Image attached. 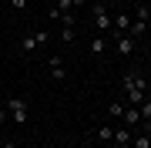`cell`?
<instances>
[{
  "label": "cell",
  "instance_id": "6da1fadb",
  "mask_svg": "<svg viewBox=\"0 0 151 148\" xmlns=\"http://www.w3.org/2000/svg\"><path fill=\"white\" fill-rule=\"evenodd\" d=\"M91 24H94V30L101 34H111V14H108V7L101 4V0H94V7H91Z\"/></svg>",
  "mask_w": 151,
  "mask_h": 148
},
{
  "label": "cell",
  "instance_id": "7a4b0ae2",
  "mask_svg": "<svg viewBox=\"0 0 151 148\" xmlns=\"http://www.w3.org/2000/svg\"><path fill=\"white\" fill-rule=\"evenodd\" d=\"M7 111H10V121L14 125H27V101L24 98H7Z\"/></svg>",
  "mask_w": 151,
  "mask_h": 148
},
{
  "label": "cell",
  "instance_id": "3957f363",
  "mask_svg": "<svg viewBox=\"0 0 151 148\" xmlns=\"http://www.w3.org/2000/svg\"><path fill=\"white\" fill-rule=\"evenodd\" d=\"M121 84H124V94L128 91H145L148 94V81H145V74H138V71H128L121 77Z\"/></svg>",
  "mask_w": 151,
  "mask_h": 148
},
{
  "label": "cell",
  "instance_id": "277c9868",
  "mask_svg": "<svg viewBox=\"0 0 151 148\" xmlns=\"http://www.w3.org/2000/svg\"><path fill=\"white\" fill-rule=\"evenodd\" d=\"M111 37H114V51H118L121 57H131V54H134V44H138V40H131L128 34H111Z\"/></svg>",
  "mask_w": 151,
  "mask_h": 148
},
{
  "label": "cell",
  "instance_id": "5b68a950",
  "mask_svg": "<svg viewBox=\"0 0 151 148\" xmlns=\"http://www.w3.org/2000/svg\"><path fill=\"white\" fill-rule=\"evenodd\" d=\"M121 125H128V128H141V125H145V121H141V111L134 108V104H128V108H124Z\"/></svg>",
  "mask_w": 151,
  "mask_h": 148
},
{
  "label": "cell",
  "instance_id": "8992f818",
  "mask_svg": "<svg viewBox=\"0 0 151 148\" xmlns=\"http://www.w3.org/2000/svg\"><path fill=\"white\" fill-rule=\"evenodd\" d=\"M131 20H134L131 14H118V17H111V34H128Z\"/></svg>",
  "mask_w": 151,
  "mask_h": 148
},
{
  "label": "cell",
  "instance_id": "52a82bcc",
  "mask_svg": "<svg viewBox=\"0 0 151 148\" xmlns=\"http://www.w3.org/2000/svg\"><path fill=\"white\" fill-rule=\"evenodd\" d=\"M50 77H54V81H64V77H67V67H64V61H60V57H50Z\"/></svg>",
  "mask_w": 151,
  "mask_h": 148
},
{
  "label": "cell",
  "instance_id": "ba28073f",
  "mask_svg": "<svg viewBox=\"0 0 151 148\" xmlns=\"http://www.w3.org/2000/svg\"><path fill=\"white\" fill-rule=\"evenodd\" d=\"M131 138H134V135H131V128H128V125H118L111 142H114V145H131Z\"/></svg>",
  "mask_w": 151,
  "mask_h": 148
},
{
  "label": "cell",
  "instance_id": "9c48e42d",
  "mask_svg": "<svg viewBox=\"0 0 151 148\" xmlns=\"http://www.w3.org/2000/svg\"><path fill=\"white\" fill-rule=\"evenodd\" d=\"M87 51H91V54H94V57H101V54H104V51H108V40H104V37H101V34H94V37H91V44H87Z\"/></svg>",
  "mask_w": 151,
  "mask_h": 148
},
{
  "label": "cell",
  "instance_id": "30bf717a",
  "mask_svg": "<svg viewBox=\"0 0 151 148\" xmlns=\"http://www.w3.org/2000/svg\"><path fill=\"white\" fill-rule=\"evenodd\" d=\"M145 34H148V24L145 20H131V27H128V37L131 40H141Z\"/></svg>",
  "mask_w": 151,
  "mask_h": 148
},
{
  "label": "cell",
  "instance_id": "8fae6325",
  "mask_svg": "<svg viewBox=\"0 0 151 148\" xmlns=\"http://www.w3.org/2000/svg\"><path fill=\"white\" fill-rule=\"evenodd\" d=\"M131 148H151V131H138L131 138Z\"/></svg>",
  "mask_w": 151,
  "mask_h": 148
},
{
  "label": "cell",
  "instance_id": "7c38bea8",
  "mask_svg": "<svg viewBox=\"0 0 151 148\" xmlns=\"http://www.w3.org/2000/svg\"><path fill=\"white\" fill-rule=\"evenodd\" d=\"M20 51H24V54H27V57H30V54H34V51H37V37H34V34H27V37H24V40H20Z\"/></svg>",
  "mask_w": 151,
  "mask_h": 148
},
{
  "label": "cell",
  "instance_id": "4fadbf2b",
  "mask_svg": "<svg viewBox=\"0 0 151 148\" xmlns=\"http://www.w3.org/2000/svg\"><path fill=\"white\" fill-rule=\"evenodd\" d=\"M97 138H101V142H108V145H111V138H114V128H111V125H104V128H97Z\"/></svg>",
  "mask_w": 151,
  "mask_h": 148
},
{
  "label": "cell",
  "instance_id": "5bb4252c",
  "mask_svg": "<svg viewBox=\"0 0 151 148\" xmlns=\"http://www.w3.org/2000/svg\"><path fill=\"white\" fill-rule=\"evenodd\" d=\"M108 111H111V118H118V121H121V115H124V104H121V101H111V104H108Z\"/></svg>",
  "mask_w": 151,
  "mask_h": 148
},
{
  "label": "cell",
  "instance_id": "9a60e30c",
  "mask_svg": "<svg viewBox=\"0 0 151 148\" xmlns=\"http://www.w3.org/2000/svg\"><path fill=\"white\" fill-rule=\"evenodd\" d=\"M145 98H148V94H145V91H128V101H131V104H134V108H138V104H141V101H145Z\"/></svg>",
  "mask_w": 151,
  "mask_h": 148
},
{
  "label": "cell",
  "instance_id": "2e32d148",
  "mask_svg": "<svg viewBox=\"0 0 151 148\" xmlns=\"http://www.w3.org/2000/svg\"><path fill=\"white\" fill-rule=\"evenodd\" d=\"M60 40H64V44L74 40V24H70V27H60Z\"/></svg>",
  "mask_w": 151,
  "mask_h": 148
},
{
  "label": "cell",
  "instance_id": "e0dca14e",
  "mask_svg": "<svg viewBox=\"0 0 151 148\" xmlns=\"http://www.w3.org/2000/svg\"><path fill=\"white\" fill-rule=\"evenodd\" d=\"M148 17H151V7H138L134 10V20H148Z\"/></svg>",
  "mask_w": 151,
  "mask_h": 148
},
{
  "label": "cell",
  "instance_id": "ac0fdd59",
  "mask_svg": "<svg viewBox=\"0 0 151 148\" xmlns=\"http://www.w3.org/2000/svg\"><path fill=\"white\" fill-rule=\"evenodd\" d=\"M27 4H30V0H10V7H14V10H27Z\"/></svg>",
  "mask_w": 151,
  "mask_h": 148
},
{
  "label": "cell",
  "instance_id": "d6986e66",
  "mask_svg": "<svg viewBox=\"0 0 151 148\" xmlns=\"http://www.w3.org/2000/svg\"><path fill=\"white\" fill-rule=\"evenodd\" d=\"M34 37H37V44H47V40H50V34H47V30H37Z\"/></svg>",
  "mask_w": 151,
  "mask_h": 148
},
{
  "label": "cell",
  "instance_id": "ffe728a7",
  "mask_svg": "<svg viewBox=\"0 0 151 148\" xmlns=\"http://www.w3.org/2000/svg\"><path fill=\"white\" fill-rule=\"evenodd\" d=\"M4 121H10V111H7V104L0 108V125H4Z\"/></svg>",
  "mask_w": 151,
  "mask_h": 148
},
{
  "label": "cell",
  "instance_id": "44dd1931",
  "mask_svg": "<svg viewBox=\"0 0 151 148\" xmlns=\"http://www.w3.org/2000/svg\"><path fill=\"white\" fill-rule=\"evenodd\" d=\"M148 74H151V51H148Z\"/></svg>",
  "mask_w": 151,
  "mask_h": 148
},
{
  "label": "cell",
  "instance_id": "7402d4cb",
  "mask_svg": "<svg viewBox=\"0 0 151 148\" xmlns=\"http://www.w3.org/2000/svg\"><path fill=\"white\" fill-rule=\"evenodd\" d=\"M145 24H148V34H151V17H148V20H145Z\"/></svg>",
  "mask_w": 151,
  "mask_h": 148
},
{
  "label": "cell",
  "instance_id": "603a6c76",
  "mask_svg": "<svg viewBox=\"0 0 151 148\" xmlns=\"http://www.w3.org/2000/svg\"><path fill=\"white\" fill-rule=\"evenodd\" d=\"M4 148H14V142H4Z\"/></svg>",
  "mask_w": 151,
  "mask_h": 148
},
{
  "label": "cell",
  "instance_id": "cb8c5ba5",
  "mask_svg": "<svg viewBox=\"0 0 151 148\" xmlns=\"http://www.w3.org/2000/svg\"><path fill=\"white\" fill-rule=\"evenodd\" d=\"M0 148H4V142H0Z\"/></svg>",
  "mask_w": 151,
  "mask_h": 148
}]
</instances>
